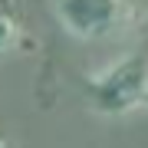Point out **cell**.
<instances>
[{
    "label": "cell",
    "mask_w": 148,
    "mask_h": 148,
    "mask_svg": "<svg viewBox=\"0 0 148 148\" xmlns=\"http://www.w3.org/2000/svg\"><path fill=\"white\" fill-rule=\"evenodd\" d=\"M148 99V66L145 59H125L115 69H109L106 76L92 82V102L99 112L119 115L128 112L132 106Z\"/></svg>",
    "instance_id": "cell-2"
},
{
    "label": "cell",
    "mask_w": 148,
    "mask_h": 148,
    "mask_svg": "<svg viewBox=\"0 0 148 148\" xmlns=\"http://www.w3.org/2000/svg\"><path fill=\"white\" fill-rule=\"evenodd\" d=\"M16 36H20V27H16V20L10 13L0 7V53H7V49H13Z\"/></svg>",
    "instance_id": "cell-3"
},
{
    "label": "cell",
    "mask_w": 148,
    "mask_h": 148,
    "mask_svg": "<svg viewBox=\"0 0 148 148\" xmlns=\"http://www.w3.org/2000/svg\"><path fill=\"white\" fill-rule=\"evenodd\" d=\"M59 23L82 40L119 36L132 27L135 10L128 0H53Z\"/></svg>",
    "instance_id": "cell-1"
}]
</instances>
